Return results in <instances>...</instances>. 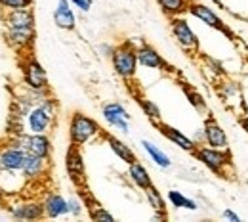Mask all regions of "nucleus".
<instances>
[{
  "mask_svg": "<svg viewBox=\"0 0 248 222\" xmlns=\"http://www.w3.org/2000/svg\"><path fill=\"white\" fill-rule=\"evenodd\" d=\"M197 161H201L210 172H214L219 178H229L227 169H233V155L227 150H219V148H212L208 144H199L197 150L191 154Z\"/></svg>",
  "mask_w": 248,
  "mask_h": 222,
  "instance_id": "obj_1",
  "label": "nucleus"
},
{
  "mask_svg": "<svg viewBox=\"0 0 248 222\" xmlns=\"http://www.w3.org/2000/svg\"><path fill=\"white\" fill-rule=\"evenodd\" d=\"M99 134H101V128L92 117H88L80 111H75L71 115V121H69V140H71V144L84 146Z\"/></svg>",
  "mask_w": 248,
  "mask_h": 222,
  "instance_id": "obj_2",
  "label": "nucleus"
},
{
  "mask_svg": "<svg viewBox=\"0 0 248 222\" xmlns=\"http://www.w3.org/2000/svg\"><path fill=\"white\" fill-rule=\"evenodd\" d=\"M111 62H113V69L115 73L124 79V81H130L136 77V71H138V48H134L132 42H123L121 46L115 48L113 56H111Z\"/></svg>",
  "mask_w": 248,
  "mask_h": 222,
  "instance_id": "obj_3",
  "label": "nucleus"
},
{
  "mask_svg": "<svg viewBox=\"0 0 248 222\" xmlns=\"http://www.w3.org/2000/svg\"><path fill=\"white\" fill-rule=\"evenodd\" d=\"M193 17H197L199 21H202L204 25H208L210 29H216V31L223 33L229 40H237V36H235V33L231 31L225 23H223V19L217 16L216 12H214V8H210L208 4H202V2H191L189 4V10H187Z\"/></svg>",
  "mask_w": 248,
  "mask_h": 222,
  "instance_id": "obj_4",
  "label": "nucleus"
},
{
  "mask_svg": "<svg viewBox=\"0 0 248 222\" xmlns=\"http://www.w3.org/2000/svg\"><path fill=\"white\" fill-rule=\"evenodd\" d=\"M170 29H172V34H174L176 42L186 52H189V54L199 52V36H197V33L189 27V23H187L182 16L170 17Z\"/></svg>",
  "mask_w": 248,
  "mask_h": 222,
  "instance_id": "obj_5",
  "label": "nucleus"
},
{
  "mask_svg": "<svg viewBox=\"0 0 248 222\" xmlns=\"http://www.w3.org/2000/svg\"><path fill=\"white\" fill-rule=\"evenodd\" d=\"M16 144L21 146L31 155H38V157L44 159H50V155H52V142L46 134H36V132L21 134V136H17Z\"/></svg>",
  "mask_w": 248,
  "mask_h": 222,
  "instance_id": "obj_6",
  "label": "nucleus"
},
{
  "mask_svg": "<svg viewBox=\"0 0 248 222\" xmlns=\"http://www.w3.org/2000/svg\"><path fill=\"white\" fill-rule=\"evenodd\" d=\"M65 169H67L69 178L77 186L84 184V180H86V167H84V157H82L80 146H75V144L69 146V150L65 154Z\"/></svg>",
  "mask_w": 248,
  "mask_h": 222,
  "instance_id": "obj_7",
  "label": "nucleus"
},
{
  "mask_svg": "<svg viewBox=\"0 0 248 222\" xmlns=\"http://www.w3.org/2000/svg\"><path fill=\"white\" fill-rule=\"evenodd\" d=\"M23 83L31 90L48 92V75H46L44 67L40 65V62H36V58H32V56L23 64Z\"/></svg>",
  "mask_w": 248,
  "mask_h": 222,
  "instance_id": "obj_8",
  "label": "nucleus"
},
{
  "mask_svg": "<svg viewBox=\"0 0 248 222\" xmlns=\"http://www.w3.org/2000/svg\"><path fill=\"white\" fill-rule=\"evenodd\" d=\"M101 115H103V119H105L111 127L119 128L124 134L130 132V115H128V111H126V107H124L123 103H119V102H109V103H105V105L101 107Z\"/></svg>",
  "mask_w": 248,
  "mask_h": 222,
  "instance_id": "obj_9",
  "label": "nucleus"
},
{
  "mask_svg": "<svg viewBox=\"0 0 248 222\" xmlns=\"http://www.w3.org/2000/svg\"><path fill=\"white\" fill-rule=\"evenodd\" d=\"M27 152L17 146V144H12V146H6L0 150V165H2V171L6 172H19L23 171V165L27 161Z\"/></svg>",
  "mask_w": 248,
  "mask_h": 222,
  "instance_id": "obj_10",
  "label": "nucleus"
},
{
  "mask_svg": "<svg viewBox=\"0 0 248 222\" xmlns=\"http://www.w3.org/2000/svg\"><path fill=\"white\" fill-rule=\"evenodd\" d=\"M10 215L17 221H38L44 219V205L40 201H21L8 207Z\"/></svg>",
  "mask_w": 248,
  "mask_h": 222,
  "instance_id": "obj_11",
  "label": "nucleus"
},
{
  "mask_svg": "<svg viewBox=\"0 0 248 222\" xmlns=\"http://www.w3.org/2000/svg\"><path fill=\"white\" fill-rule=\"evenodd\" d=\"M204 144L212 146V148H219V150H227L229 148V138L225 134V130L219 127L216 119L208 113L206 121H204Z\"/></svg>",
  "mask_w": 248,
  "mask_h": 222,
  "instance_id": "obj_12",
  "label": "nucleus"
},
{
  "mask_svg": "<svg viewBox=\"0 0 248 222\" xmlns=\"http://www.w3.org/2000/svg\"><path fill=\"white\" fill-rule=\"evenodd\" d=\"M156 128H158V132L166 138V140H170L174 146H178L180 150H184V152H187V154H193L195 150H197V142L195 140H191L189 136H186L182 130H178V128L170 127V125H166V123H156L155 125Z\"/></svg>",
  "mask_w": 248,
  "mask_h": 222,
  "instance_id": "obj_13",
  "label": "nucleus"
},
{
  "mask_svg": "<svg viewBox=\"0 0 248 222\" xmlns=\"http://www.w3.org/2000/svg\"><path fill=\"white\" fill-rule=\"evenodd\" d=\"M4 38H6L8 46H12L16 50H27V48H32L36 33H34V27H31V29H12V27H6Z\"/></svg>",
  "mask_w": 248,
  "mask_h": 222,
  "instance_id": "obj_14",
  "label": "nucleus"
},
{
  "mask_svg": "<svg viewBox=\"0 0 248 222\" xmlns=\"http://www.w3.org/2000/svg\"><path fill=\"white\" fill-rule=\"evenodd\" d=\"M4 25L12 29H31L34 27V12L32 8L8 10L4 14Z\"/></svg>",
  "mask_w": 248,
  "mask_h": 222,
  "instance_id": "obj_15",
  "label": "nucleus"
},
{
  "mask_svg": "<svg viewBox=\"0 0 248 222\" xmlns=\"http://www.w3.org/2000/svg\"><path fill=\"white\" fill-rule=\"evenodd\" d=\"M54 119H56V117H52L42 105L32 107V109H29V113H27L29 130H31V132H36V134H46L48 128L54 125Z\"/></svg>",
  "mask_w": 248,
  "mask_h": 222,
  "instance_id": "obj_16",
  "label": "nucleus"
},
{
  "mask_svg": "<svg viewBox=\"0 0 248 222\" xmlns=\"http://www.w3.org/2000/svg\"><path fill=\"white\" fill-rule=\"evenodd\" d=\"M42 205H44L46 219H58V217H63V215H69L67 199L63 197L62 193H48L46 199L42 201Z\"/></svg>",
  "mask_w": 248,
  "mask_h": 222,
  "instance_id": "obj_17",
  "label": "nucleus"
},
{
  "mask_svg": "<svg viewBox=\"0 0 248 222\" xmlns=\"http://www.w3.org/2000/svg\"><path fill=\"white\" fill-rule=\"evenodd\" d=\"M54 21L60 29H65V31H73L77 27V17L71 10V2L69 0H60L58 2V8L54 12Z\"/></svg>",
  "mask_w": 248,
  "mask_h": 222,
  "instance_id": "obj_18",
  "label": "nucleus"
},
{
  "mask_svg": "<svg viewBox=\"0 0 248 222\" xmlns=\"http://www.w3.org/2000/svg\"><path fill=\"white\" fill-rule=\"evenodd\" d=\"M46 171H48V159L29 154L21 172H23L25 180H38V178H42L46 174Z\"/></svg>",
  "mask_w": 248,
  "mask_h": 222,
  "instance_id": "obj_19",
  "label": "nucleus"
},
{
  "mask_svg": "<svg viewBox=\"0 0 248 222\" xmlns=\"http://www.w3.org/2000/svg\"><path fill=\"white\" fill-rule=\"evenodd\" d=\"M138 62H140V65H143L147 69H164L166 67L164 58L149 44H141L138 48Z\"/></svg>",
  "mask_w": 248,
  "mask_h": 222,
  "instance_id": "obj_20",
  "label": "nucleus"
},
{
  "mask_svg": "<svg viewBox=\"0 0 248 222\" xmlns=\"http://www.w3.org/2000/svg\"><path fill=\"white\" fill-rule=\"evenodd\" d=\"M128 176H130V180L140 188V190H147L149 186H153V182H151V176H149V171L143 167V163H140V161H134V163H130L128 165Z\"/></svg>",
  "mask_w": 248,
  "mask_h": 222,
  "instance_id": "obj_21",
  "label": "nucleus"
},
{
  "mask_svg": "<svg viewBox=\"0 0 248 222\" xmlns=\"http://www.w3.org/2000/svg\"><path fill=\"white\" fill-rule=\"evenodd\" d=\"M105 140H107V144H109L111 152L121 159V161L128 163V165H130V163H134V161H138L136 154H134V150H132L128 144H124L123 140H119L117 136H113V134H105Z\"/></svg>",
  "mask_w": 248,
  "mask_h": 222,
  "instance_id": "obj_22",
  "label": "nucleus"
},
{
  "mask_svg": "<svg viewBox=\"0 0 248 222\" xmlns=\"http://www.w3.org/2000/svg\"><path fill=\"white\" fill-rule=\"evenodd\" d=\"M158 4V8L162 10L164 16L168 17H176V16H182L189 10V4L193 0H155Z\"/></svg>",
  "mask_w": 248,
  "mask_h": 222,
  "instance_id": "obj_23",
  "label": "nucleus"
},
{
  "mask_svg": "<svg viewBox=\"0 0 248 222\" xmlns=\"http://www.w3.org/2000/svg\"><path fill=\"white\" fill-rule=\"evenodd\" d=\"M141 146H143V150L147 152V155L151 157V161L155 163L156 167H160V169H170V167H172L170 157H168L158 146H155L153 142H149V140H141Z\"/></svg>",
  "mask_w": 248,
  "mask_h": 222,
  "instance_id": "obj_24",
  "label": "nucleus"
},
{
  "mask_svg": "<svg viewBox=\"0 0 248 222\" xmlns=\"http://www.w3.org/2000/svg\"><path fill=\"white\" fill-rule=\"evenodd\" d=\"M145 197H147V203L153 207V211L156 213L158 219H166V201L162 197V193L156 190L155 186H149L145 190Z\"/></svg>",
  "mask_w": 248,
  "mask_h": 222,
  "instance_id": "obj_25",
  "label": "nucleus"
},
{
  "mask_svg": "<svg viewBox=\"0 0 248 222\" xmlns=\"http://www.w3.org/2000/svg\"><path fill=\"white\" fill-rule=\"evenodd\" d=\"M182 90H184V94L187 96V100H189V103L199 111V113H204V115H208L210 111H208V103H206V100L202 98L201 92H197L193 86H189L187 83L182 85Z\"/></svg>",
  "mask_w": 248,
  "mask_h": 222,
  "instance_id": "obj_26",
  "label": "nucleus"
},
{
  "mask_svg": "<svg viewBox=\"0 0 248 222\" xmlns=\"http://www.w3.org/2000/svg\"><path fill=\"white\" fill-rule=\"evenodd\" d=\"M138 103H140V107L143 109V113L149 117V121L156 125V123H160L162 121V115H160V107L156 105L153 100H147V98H138Z\"/></svg>",
  "mask_w": 248,
  "mask_h": 222,
  "instance_id": "obj_27",
  "label": "nucleus"
},
{
  "mask_svg": "<svg viewBox=\"0 0 248 222\" xmlns=\"http://www.w3.org/2000/svg\"><path fill=\"white\" fill-rule=\"evenodd\" d=\"M88 215H90V219L92 221H103V222H115V217L111 215V213H107L99 203H95L92 199V203L88 205Z\"/></svg>",
  "mask_w": 248,
  "mask_h": 222,
  "instance_id": "obj_28",
  "label": "nucleus"
},
{
  "mask_svg": "<svg viewBox=\"0 0 248 222\" xmlns=\"http://www.w3.org/2000/svg\"><path fill=\"white\" fill-rule=\"evenodd\" d=\"M34 0H0V10H19V8H32Z\"/></svg>",
  "mask_w": 248,
  "mask_h": 222,
  "instance_id": "obj_29",
  "label": "nucleus"
},
{
  "mask_svg": "<svg viewBox=\"0 0 248 222\" xmlns=\"http://www.w3.org/2000/svg\"><path fill=\"white\" fill-rule=\"evenodd\" d=\"M168 201H170V203H172V207H176V209H186L187 197L182 193V191L170 190L168 191Z\"/></svg>",
  "mask_w": 248,
  "mask_h": 222,
  "instance_id": "obj_30",
  "label": "nucleus"
},
{
  "mask_svg": "<svg viewBox=\"0 0 248 222\" xmlns=\"http://www.w3.org/2000/svg\"><path fill=\"white\" fill-rule=\"evenodd\" d=\"M67 205H69V215L78 217L82 213V201L78 197H69L67 199Z\"/></svg>",
  "mask_w": 248,
  "mask_h": 222,
  "instance_id": "obj_31",
  "label": "nucleus"
},
{
  "mask_svg": "<svg viewBox=\"0 0 248 222\" xmlns=\"http://www.w3.org/2000/svg\"><path fill=\"white\" fill-rule=\"evenodd\" d=\"M71 4L75 8H78L80 12H90V8H92V0H71Z\"/></svg>",
  "mask_w": 248,
  "mask_h": 222,
  "instance_id": "obj_32",
  "label": "nucleus"
},
{
  "mask_svg": "<svg viewBox=\"0 0 248 222\" xmlns=\"http://www.w3.org/2000/svg\"><path fill=\"white\" fill-rule=\"evenodd\" d=\"M223 219H227V221H231V222H241L243 219L237 215V213H233L231 209H225L223 211Z\"/></svg>",
  "mask_w": 248,
  "mask_h": 222,
  "instance_id": "obj_33",
  "label": "nucleus"
},
{
  "mask_svg": "<svg viewBox=\"0 0 248 222\" xmlns=\"http://www.w3.org/2000/svg\"><path fill=\"white\" fill-rule=\"evenodd\" d=\"M99 50L103 52V56L111 58V56H113V52H115V46H111V44H101V46H99Z\"/></svg>",
  "mask_w": 248,
  "mask_h": 222,
  "instance_id": "obj_34",
  "label": "nucleus"
},
{
  "mask_svg": "<svg viewBox=\"0 0 248 222\" xmlns=\"http://www.w3.org/2000/svg\"><path fill=\"white\" fill-rule=\"evenodd\" d=\"M186 209L187 211H197V209H199V205H197V201H193V199H189V197H187Z\"/></svg>",
  "mask_w": 248,
  "mask_h": 222,
  "instance_id": "obj_35",
  "label": "nucleus"
},
{
  "mask_svg": "<svg viewBox=\"0 0 248 222\" xmlns=\"http://www.w3.org/2000/svg\"><path fill=\"white\" fill-rule=\"evenodd\" d=\"M239 125L243 127V130L248 134V117L247 115H243V117H239Z\"/></svg>",
  "mask_w": 248,
  "mask_h": 222,
  "instance_id": "obj_36",
  "label": "nucleus"
},
{
  "mask_svg": "<svg viewBox=\"0 0 248 222\" xmlns=\"http://www.w3.org/2000/svg\"><path fill=\"white\" fill-rule=\"evenodd\" d=\"M210 2H212V4H216V6H219V8H223V6H221V2H219V0H210Z\"/></svg>",
  "mask_w": 248,
  "mask_h": 222,
  "instance_id": "obj_37",
  "label": "nucleus"
},
{
  "mask_svg": "<svg viewBox=\"0 0 248 222\" xmlns=\"http://www.w3.org/2000/svg\"><path fill=\"white\" fill-rule=\"evenodd\" d=\"M0 174H2V169H0Z\"/></svg>",
  "mask_w": 248,
  "mask_h": 222,
  "instance_id": "obj_38",
  "label": "nucleus"
}]
</instances>
